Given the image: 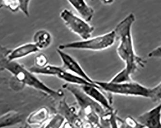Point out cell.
Returning a JSON list of instances; mask_svg holds the SVG:
<instances>
[{
	"instance_id": "obj_2",
	"label": "cell",
	"mask_w": 161,
	"mask_h": 128,
	"mask_svg": "<svg viewBox=\"0 0 161 128\" xmlns=\"http://www.w3.org/2000/svg\"><path fill=\"white\" fill-rule=\"evenodd\" d=\"M75 97L79 108V115L87 127H101L109 111L105 110L101 105L87 95L79 85L66 83L62 85Z\"/></svg>"
},
{
	"instance_id": "obj_3",
	"label": "cell",
	"mask_w": 161,
	"mask_h": 128,
	"mask_svg": "<svg viewBox=\"0 0 161 128\" xmlns=\"http://www.w3.org/2000/svg\"><path fill=\"white\" fill-rule=\"evenodd\" d=\"M1 64L5 70L21 83L38 90L55 100L64 96V93L61 90L51 88L40 80L36 74L16 61H8L5 59L2 61Z\"/></svg>"
},
{
	"instance_id": "obj_1",
	"label": "cell",
	"mask_w": 161,
	"mask_h": 128,
	"mask_svg": "<svg viewBox=\"0 0 161 128\" xmlns=\"http://www.w3.org/2000/svg\"><path fill=\"white\" fill-rule=\"evenodd\" d=\"M135 16L129 13L118 23L114 30L116 40L119 42L117 54L125 64L124 69L110 80L115 83L132 81L131 76L141 68H144L147 61L136 54L135 50L132 28L135 22Z\"/></svg>"
},
{
	"instance_id": "obj_8",
	"label": "cell",
	"mask_w": 161,
	"mask_h": 128,
	"mask_svg": "<svg viewBox=\"0 0 161 128\" xmlns=\"http://www.w3.org/2000/svg\"><path fill=\"white\" fill-rule=\"evenodd\" d=\"M66 101L65 99L60 101L58 108V113L64 117L71 127H85L84 120L78 113H77L75 108L69 106Z\"/></svg>"
},
{
	"instance_id": "obj_7",
	"label": "cell",
	"mask_w": 161,
	"mask_h": 128,
	"mask_svg": "<svg viewBox=\"0 0 161 128\" xmlns=\"http://www.w3.org/2000/svg\"><path fill=\"white\" fill-rule=\"evenodd\" d=\"M56 50L61 59L63 68L85 79L90 83L94 84V80L88 76L79 63L74 57L58 48H57Z\"/></svg>"
},
{
	"instance_id": "obj_17",
	"label": "cell",
	"mask_w": 161,
	"mask_h": 128,
	"mask_svg": "<svg viewBox=\"0 0 161 128\" xmlns=\"http://www.w3.org/2000/svg\"><path fill=\"white\" fill-rule=\"evenodd\" d=\"M64 117L58 113V114L50 118L47 121L42 127L44 128H60L65 122Z\"/></svg>"
},
{
	"instance_id": "obj_6",
	"label": "cell",
	"mask_w": 161,
	"mask_h": 128,
	"mask_svg": "<svg viewBox=\"0 0 161 128\" xmlns=\"http://www.w3.org/2000/svg\"><path fill=\"white\" fill-rule=\"evenodd\" d=\"M60 17L69 29L82 39L91 38L95 28L81 17H78L67 9L61 12Z\"/></svg>"
},
{
	"instance_id": "obj_14",
	"label": "cell",
	"mask_w": 161,
	"mask_h": 128,
	"mask_svg": "<svg viewBox=\"0 0 161 128\" xmlns=\"http://www.w3.org/2000/svg\"><path fill=\"white\" fill-rule=\"evenodd\" d=\"M31 0H2L3 7L12 13L20 11L27 17H30L29 6Z\"/></svg>"
},
{
	"instance_id": "obj_16",
	"label": "cell",
	"mask_w": 161,
	"mask_h": 128,
	"mask_svg": "<svg viewBox=\"0 0 161 128\" xmlns=\"http://www.w3.org/2000/svg\"><path fill=\"white\" fill-rule=\"evenodd\" d=\"M49 118V110L46 107H42L31 113L27 118L26 121L29 125L42 126Z\"/></svg>"
},
{
	"instance_id": "obj_23",
	"label": "cell",
	"mask_w": 161,
	"mask_h": 128,
	"mask_svg": "<svg viewBox=\"0 0 161 128\" xmlns=\"http://www.w3.org/2000/svg\"><path fill=\"white\" fill-rule=\"evenodd\" d=\"M101 1L105 4H110L114 1V0H101Z\"/></svg>"
},
{
	"instance_id": "obj_18",
	"label": "cell",
	"mask_w": 161,
	"mask_h": 128,
	"mask_svg": "<svg viewBox=\"0 0 161 128\" xmlns=\"http://www.w3.org/2000/svg\"><path fill=\"white\" fill-rule=\"evenodd\" d=\"M19 120L20 117L19 115L13 113H9L0 118V127H4V125L17 123Z\"/></svg>"
},
{
	"instance_id": "obj_20",
	"label": "cell",
	"mask_w": 161,
	"mask_h": 128,
	"mask_svg": "<svg viewBox=\"0 0 161 128\" xmlns=\"http://www.w3.org/2000/svg\"><path fill=\"white\" fill-rule=\"evenodd\" d=\"M149 99L153 102L161 101V81L154 87L150 88Z\"/></svg>"
},
{
	"instance_id": "obj_4",
	"label": "cell",
	"mask_w": 161,
	"mask_h": 128,
	"mask_svg": "<svg viewBox=\"0 0 161 128\" xmlns=\"http://www.w3.org/2000/svg\"><path fill=\"white\" fill-rule=\"evenodd\" d=\"M94 83L103 91L108 94L149 98L150 88L133 80L120 83L94 80Z\"/></svg>"
},
{
	"instance_id": "obj_12",
	"label": "cell",
	"mask_w": 161,
	"mask_h": 128,
	"mask_svg": "<svg viewBox=\"0 0 161 128\" xmlns=\"http://www.w3.org/2000/svg\"><path fill=\"white\" fill-rule=\"evenodd\" d=\"M67 1L82 18L88 22L92 20L94 14V9L88 5L85 0Z\"/></svg>"
},
{
	"instance_id": "obj_9",
	"label": "cell",
	"mask_w": 161,
	"mask_h": 128,
	"mask_svg": "<svg viewBox=\"0 0 161 128\" xmlns=\"http://www.w3.org/2000/svg\"><path fill=\"white\" fill-rule=\"evenodd\" d=\"M84 92L92 100L101 105L105 110L109 111L114 110L112 106V98L107 96L99 87L93 85L80 86Z\"/></svg>"
},
{
	"instance_id": "obj_10",
	"label": "cell",
	"mask_w": 161,
	"mask_h": 128,
	"mask_svg": "<svg viewBox=\"0 0 161 128\" xmlns=\"http://www.w3.org/2000/svg\"><path fill=\"white\" fill-rule=\"evenodd\" d=\"M144 128H161V102L137 117Z\"/></svg>"
},
{
	"instance_id": "obj_13",
	"label": "cell",
	"mask_w": 161,
	"mask_h": 128,
	"mask_svg": "<svg viewBox=\"0 0 161 128\" xmlns=\"http://www.w3.org/2000/svg\"><path fill=\"white\" fill-rule=\"evenodd\" d=\"M56 77L60 80H63L66 83L75 84V85H79V86L89 85L97 86L95 84L90 83L89 82H88L85 79L78 76L77 75L67 71L63 68L62 66H61V69L56 75Z\"/></svg>"
},
{
	"instance_id": "obj_5",
	"label": "cell",
	"mask_w": 161,
	"mask_h": 128,
	"mask_svg": "<svg viewBox=\"0 0 161 128\" xmlns=\"http://www.w3.org/2000/svg\"><path fill=\"white\" fill-rule=\"evenodd\" d=\"M114 31H111L103 35L90 38L80 41H74L61 44L58 48L61 50L78 49L99 51L111 48L116 41Z\"/></svg>"
},
{
	"instance_id": "obj_21",
	"label": "cell",
	"mask_w": 161,
	"mask_h": 128,
	"mask_svg": "<svg viewBox=\"0 0 161 128\" xmlns=\"http://www.w3.org/2000/svg\"><path fill=\"white\" fill-rule=\"evenodd\" d=\"M48 64V59L47 56L41 54L35 57L34 59V66L38 67H42Z\"/></svg>"
},
{
	"instance_id": "obj_19",
	"label": "cell",
	"mask_w": 161,
	"mask_h": 128,
	"mask_svg": "<svg viewBox=\"0 0 161 128\" xmlns=\"http://www.w3.org/2000/svg\"><path fill=\"white\" fill-rule=\"evenodd\" d=\"M120 125L121 128H144L137 120L131 116H127L124 120H121Z\"/></svg>"
},
{
	"instance_id": "obj_24",
	"label": "cell",
	"mask_w": 161,
	"mask_h": 128,
	"mask_svg": "<svg viewBox=\"0 0 161 128\" xmlns=\"http://www.w3.org/2000/svg\"><path fill=\"white\" fill-rule=\"evenodd\" d=\"M3 7V4H1V5H0V10Z\"/></svg>"
},
{
	"instance_id": "obj_22",
	"label": "cell",
	"mask_w": 161,
	"mask_h": 128,
	"mask_svg": "<svg viewBox=\"0 0 161 128\" xmlns=\"http://www.w3.org/2000/svg\"><path fill=\"white\" fill-rule=\"evenodd\" d=\"M148 56L150 58H154L161 59V45L152 50L148 54Z\"/></svg>"
},
{
	"instance_id": "obj_15",
	"label": "cell",
	"mask_w": 161,
	"mask_h": 128,
	"mask_svg": "<svg viewBox=\"0 0 161 128\" xmlns=\"http://www.w3.org/2000/svg\"><path fill=\"white\" fill-rule=\"evenodd\" d=\"M52 41V35L46 30H39L35 32L33 37V43L39 50L48 48Z\"/></svg>"
},
{
	"instance_id": "obj_11",
	"label": "cell",
	"mask_w": 161,
	"mask_h": 128,
	"mask_svg": "<svg viewBox=\"0 0 161 128\" xmlns=\"http://www.w3.org/2000/svg\"><path fill=\"white\" fill-rule=\"evenodd\" d=\"M39 51V49L33 42L26 43L13 49L7 55L6 59L8 61H15L36 54Z\"/></svg>"
}]
</instances>
